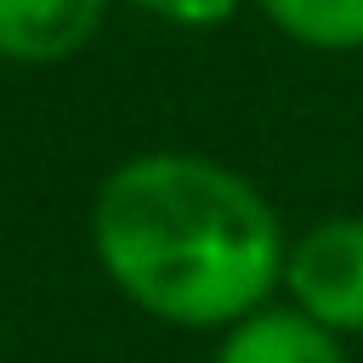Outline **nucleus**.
I'll return each mask as SVG.
<instances>
[{
    "instance_id": "obj_6",
    "label": "nucleus",
    "mask_w": 363,
    "mask_h": 363,
    "mask_svg": "<svg viewBox=\"0 0 363 363\" xmlns=\"http://www.w3.org/2000/svg\"><path fill=\"white\" fill-rule=\"evenodd\" d=\"M125 6H136L170 28H227L250 0H125Z\"/></svg>"
},
{
    "instance_id": "obj_3",
    "label": "nucleus",
    "mask_w": 363,
    "mask_h": 363,
    "mask_svg": "<svg viewBox=\"0 0 363 363\" xmlns=\"http://www.w3.org/2000/svg\"><path fill=\"white\" fill-rule=\"evenodd\" d=\"M113 0H0V62L11 68H57L79 57Z\"/></svg>"
},
{
    "instance_id": "obj_4",
    "label": "nucleus",
    "mask_w": 363,
    "mask_h": 363,
    "mask_svg": "<svg viewBox=\"0 0 363 363\" xmlns=\"http://www.w3.org/2000/svg\"><path fill=\"white\" fill-rule=\"evenodd\" d=\"M210 363H352L346 340L329 335L323 323H312L306 312H295L284 295L244 312L238 323H227L216 335Z\"/></svg>"
},
{
    "instance_id": "obj_5",
    "label": "nucleus",
    "mask_w": 363,
    "mask_h": 363,
    "mask_svg": "<svg viewBox=\"0 0 363 363\" xmlns=\"http://www.w3.org/2000/svg\"><path fill=\"white\" fill-rule=\"evenodd\" d=\"M301 51H363V0H250Z\"/></svg>"
},
{
    "instance_id": "obj_2",
    "label": "nucleus",
    "mask_w": 363,
    "mask_h": 363,
    "mask_svg": "<svg viewBox=\"0 0 363 363\" xmlns=\"http://www.w3.org/2000/svg\"><path fill=\"white\" fill-rule=\"evenodd\" d=\"M278 295L340 340L363 335V216H318L289 233Z\"/></svg>"
},
{
    "instance_id": "obj_1",
    "label": "nucleus",
    "mask_w": 363,
    "mask_h": 363,
    "mask_svg": "<svg viewBox=\"0 0 363 363\" xmlns=\"http://www.w3.org/2000/svg\"><path fill=\"white\" fill-rule=\"evenodd\" d=\"M85 233L113 295L193 335H221L278 301L289 250L278 204L238 164L193 147L119 159L91 193Z\"/></svg>"
}]
</instances>
